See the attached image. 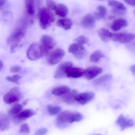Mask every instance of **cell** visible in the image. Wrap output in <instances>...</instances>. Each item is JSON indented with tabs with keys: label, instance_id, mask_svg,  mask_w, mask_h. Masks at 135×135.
Masks as SVG:
<instances>
[{
	"label": "cell",
	"instance_id": "obj_1",
	"mask_svg": "<svg viewBox=\"0 0 135 135\" xmlns=\"http://www.w3.org/2000/svg\"><path fill=\"white\" fill-rule=\"evenodd\" d=\"M27 25V21L23 19L20 22V25L13 31L7 39V42L10 45V52H13L17 47L19 43L24 37Z\"/></svg>",
	"mask_w": 135,
	"mask_h": 135
},
{
	"label": "cell",
	"instance_id": "obj_2",
	"mask_svg": "<svg viewBox=\"0 0 135 135\" xmlns=\"http://www.w3.org/2000/svg\"><path fill=\"white\" fill-rule=\"evenodd\" d=\"M38 17L40 26L43 30L47 29L55 20L54 13L51 10L46 7H43L39 9Z\"/></svg>",
	"mask_w": 135,
	"mask_h": 135
},
{
	"label": "cell",
	"instance_id": "obj_3",
	"mask_svg": "<svg viewBox=\"0 0 135 135\" xmlns=\"http://www.w3.org/2000/svg\"><path fill=\"white\" fill-rule=\"evenodd\" d=\"M27 55L29 60L36 61L41 58L44 54L40 44L34 43L29 47Z\"/></svg>",
	"mask_w": 135,
	"mask_h": 135
},
{
	"label": "cell",
	"instance_id": "obj_4",
	"mask_svg": "<svg viewBox=\"0 0 135 135\" xmlns=\"http://www.w3.org/2000/svg\"><path fill=\"white\" fill-rule=\"evenodd\" d=\"M72 113V112L69 111H64L60 113L56 119V126L62 129L67 127L71 124Z\"/></svg>",
	"mask_w": 135,
	"mask_h": 135
},
{
	"label": "cell",
	"instance_id": "obj_5",
	"mask_svg": "<svg viewBox=\"0 0 135 135\" xmlns=\"http://www.w3.org/2000/svg\"><path fill=\"white\" fill-rule=\"evenodd\" d=\"M68 52L79 59L84 58L86 54V50L84 45L78 43L71 44L68 48Z\"/></svg>",
	"mask_w": 135,
	"mask_h": 135
},
{
	"label": "cell",
	"instance_id": "obj_6",
	"mask_svg": "<svg viewBox=\"0 0 135 135\" xmlns=\"http://www.w3.org/2000/svg\"><path fill=\"white\" fill-rule=\"evenodd\" d=\"M21 94L18 87H14L4 95L3 100L8 104H13L20 100Z\"/></svg>",
	"mask_w": 135,
	"mask_h": 135
},
{
	"label": "cell",
	"instance_id": "obj_7",
	"mask_svg": "<svg viewBox=\"0 0 135 135\" xmlns=\"http://www.w3.org/2000/svg\"><path fill=\"white\" fill-rule=\"evenodd\" d=\"M55 44L54 39L50 36L44 35L41 37L40 45L44 55L49 54L54 49Z\"/></svg>",
	"mask_w": 135,
	"mask_h": 135
},
{
	"label": "cell",
	"instance_id": "obj_8",
	"mask_svg": "<svg viewBox=\"0 0 135 135\" xmlns=\"http://www.w3.org/2000/svg\"><path fill=\"white\" fill-rule=\"evenodd\" d=\"M135 39V35L132 33H119L113 34L111 40L126 44L131 42Z\"/></svg>",
	"mask_w": 135,
	"mask_h": 135
},
{
	"label": "cell",
	"instance_id": "obj_9",
	"mask_svg": "<svg viewBox=\"0 0 135 135\" xmlns=\"http://www.w3.org/2000/svg\"><path fill=\"white\" fill-rule=\"evenodd\" d=\"M64 51L62 49L59 48L52 52L48 56V62L49 65H54L61 61L65 55Z\"/></svg>",
	"mask_w": 135,
	"mask_h": 135
},
{
	"label": "cell",
	"instance_id": "obj_10",
	"mask_svg": "<svg viewBox=\"0 0 135 135\" xmlns=\"http://www.w3.org/2000/svg\"><path fill=\"white\" fill-rule=\"evenodd\" d=\"M36 114V112L33 109H25L13 116V121L16 123H19L32 117Z\"/></svg>",
	"mask_w": 135,
	"mask_h": 135
},
{
	"label": "cell",
	"instance_id": "obj_11",
	"mask_svg": "<svg viewBox=\"0 0 135 135\" xmlns=\"http://www.w3.org/2000/svg\"><path fill=\"white\" fill-rule=\"evenodd\" d=\"M95 97V94L92 92H86L77 94L75 98V101L82 105H85L92 101Z\"/></svg>",
	"mask_w": 135,
	"mask_h": 135
},
{
	"label": "cell",
	"instance_id": "obj_12",
	"mask_svg": "<svg viewBox=\"0 0 135 135\" xmlns=\"http://www.w3.org/2000/svg\"><path fill=\"white\" fill-rule=\"evenodd\" d=\"M72 66L73 63L71 62H66L60 64L58 66L55 73V78L60 79L66 76L67 69Z\"/></svg>",
	"mask_w": 135,
	"mask_h": 135
},
{
	"label": "cell",
	"instance_id": "obj_13",
	"mask_svg": "<svg viewBox=\"0 0 135 135\" xmlns=\"http://www.w3.org/2000/svg\"><path fill=\"white\" fill-rule=\"evenodd\" d=\"M103 69L96 66H90L85 70L84 77L88 80H91L102 73Z\"/></svg>",
	"mask_w": 135,
	"mask_h": 135
},
{
	"label": "cell",
	"instance_id": "obj_14",
	"mask_svg": "<svg viewBox=\"0 0 135 135\" xmlns=\"http://www.w3.org/2000/svg\"><path fill=\"white\" fill-rule=\"evenodd\" d=\"M116 123L120 126L122 131L127 129L128 128L132 127L134 125L135 122L131 119H127L123 115H121L119 117Z\"/></svg>",
	"mask_w": 135,
	"mask_h": 135
},
{
	"label": "cell",
	"instance_id": "obj_15",
	"mask_svg": "<svg viewBox=\"0 0 135 135\" xmlns=\"http://www.w3.org/2000/svg\"><path fill=\"white\" fill-rule=\"evenodd\" d=\"M85 70L81 68L73 67V66L67 69L66 76L69 78H78L84 76Z\"/></svg>",
	"mask_w": 135,
	"mask_h": 135
},
{
	"label": "cell",
	"instance_id": "obj_16",
	"mask_svg": "<svg viewBox=\"0 0 135 135\" xmlns=\"http://www.w3.org/2000/svg\"><path fill=\"white\" fill-rule=\"evenodd\" d=\"M96 20L94 16L90 14H87L82 20L81 25L84 28H93L96 25Z\"/></svg>",
	"mask_w": 135,
	"mask_h": 135
},
{
	"label": "cell",
	"instance_id": "obj_17",
	"mask_svg": "<svg viewBox=\"0 0 135 135\" xmlns=\"http://www.w3.org/2000/svg\"><path fill=\"white\" fill-rule=\"evenodd\" d=\"M109 6L113 8V12L117 14H122L127 10V8L123 4L115 0L108 1Z\"/></svg>",
	"mask_w": 135,
	"mask_h": 135
},
{
	"label": "cell",
	"instance_id": "obj_18",
	"mask_svg": "<svg viewBox=\"0 0 135 135\" xmlns=\"http://www.w3.org/2000/svg\"><path fill=\"white\" fill-rule=\"evenodd\" d=\"M127 21L125 19L120 18L115 20L111 25V28L113 31H117L128 26Z\"/></svg>",
	"mask_w": 135,
	"mask_h": 135
},
{
	"label": "cell",
	"instance_id": "obj_19",
	"mask_svg": "<svg viewBox=\"0 0 135 135\" xmlns=\"http://www.w3.org/2000/svg\"><path fill=\"white\" fill-rule=\"evenodd\" d=\"M57 25L59 27L65 30L71 29L73 25V22L69 18H64L59 19L57 21Z\"/></svg>",
	"mask_w": 135,
	"mask_h": 135
},
{
	"label": "cell",
	"instance_id": "obj_20",
	"mask_svg": "<svg viewBox=\"0 0 135 135\" xmlns=\"http://www.w3.org/2000/svg\"><path fill=\"white\" fill-rule=\"evenodd\" d=\"M70 91L69 87L67 86H62L54 88L52 91V94L55 96H61L68 93Z\"/></svg>",
	"mask_w": 135,
	"mask_h": 135
},
{
	"label": "cell",
	"instance_id": "obj_21",
	"mask_svg": "<svg viewBox=\"0 0 135 135\" xmlns=\"http://www.w3.org/2000/svg\"><path fill=\"white\" fill-rule=\"evenodd\" d=\"M10 126V122L8 117L4 114L0 115V130L3 132L8 130Z\"/></svg>",
	"mask_w": 135,
	"mask_h": 135
},
{
	"label": "cell",
	"instance_id": "obj_22",
	"mask_svg": "<svg viewBox=\"0 0 135 135\" xmlns=\"http://www.w3.org/2000/svg\"><path fill=\"white\" fill-rule=\"evenodd\" d=\"M113 34L109 31L104 28H101L98 32V35L101 40L105 42L111 40Z\"/></svg>",
	"mask_w": 135,
	"mask_h": 135
},
{
	"label": "cell",
	"instance_id": "obj_23",
	"mask_svg": "<svg viewBox=\"0 0 135 135\" xmlns=\"http://www.w3.org/2000/svg\"><path fill=\"white\" fill-rule=\"evenodd\" d=\"M55 12L56 15L63 17L66 16L69 12L68 8L66 6L63 4L57 5Z\"/></svg>",
	"mask_w": 135,
	"mask_h": 135
},
{
	"label": "cell",
	"instance_id": "obj_24",
	"mask_svg": "<svg viewBox=\"0 0 135 135\" xmlns=\"http://www.w3.org/2000/svg\"><path fill=\"white\" fill-rule=\"evenodd\" d=\"M112 77V75L110 74L104 75L95 79L93 82V84L96 86L101 85L111 80Z\"/></svg>",
	"mask_w": 135,
	"mask_h": 135
},
{
	"label": "cell",
	"instance_id": "obj_25",
	"mask_svg": "<svg viewBox=\"0 0 135 135\" xmlns=\"http://www.w3.org/2000/svg\"><path fill=\"white\" fill-rule=\"evenodd\" d=\"M26 12L28 16H32L35 12V0H25Z\"/></svg>",
	"mask_w": 135,
	"mask_h": 135
},
{
	"label": "cell",
	"instance_id": "obj_26",
	"mask_svg": "<svg viewBox=\"0 0 135 135\" xmlns=\"http://www.w3.org/2000/svg\"><path fill=\"white\" fill-rule=\"evenodd\" d=\"M107 8L102 5H99L97 7L96 11L94 13V16L96 20H100L104 18L107 13Z\"/></svg>",
	"mask_w": 135,
	"mask_h": 135
},
{
	"label": "cell",
	"instance_id": "obj_27",
	"mask_svg": "<svg viewBox=\"0 0 135 135\" xmlns=\"http://www.w3.org/2000/svg\"><path fill=\"white\" fill-rule=\"evenodd\" d=\"M103 53L100 50L94 51L90 55V61L93 63L98 62L104 57Z\"/></svg>",
	"mask_w": 135,
	"mask_h": 135
},
{
	"label": "cell",
	"instance_id": "obj_28",
	"mask_svg": "<svg viewBox=\"0 0 135 135\" xmlns=\"http://www.w3.org/2000/svg\"><path fill=\"white\" fill-rule=\"evenodd\" d=\"M77 94V92L75 90L67 94V95L63 97L64 101L67 104H71L75 101V98Z\"/></svg>",
	"mask_w": 135,
	"mask_h": 135
},
{
	"label": "cell",
	"instance_id": "obj_29",
	"mask_svg": "<svg viewBox=\"0 0 135 135\" xmlns=\"http://www.w3.org/2000/svg\"><path fill=\"white\" fill-rule=\"evenodd\" d=\"M23 108L22 105L16 104L13 105L8 112V114L11 116H14L21 112Z\"/></svg>",
	"mask_w": 135,
	"mask_h": 135
},
{
	"label": "cell",
	"instance_id": "obj_30",
	"mask_svg": "<svg viewBox=\"0 0 135 135\" xmlns=\"http://www.w3.org/2000/svg\"><path fill=\"white\" fill-rule=\"evenodd\" d=\"M47 110L50 114L52 115H55L60 113L62 108L59 106L48 105L47 106Z\"/></svg>",
	"mask_w": 135,
	"mask_h": 135
},
{
	"label": "cell",
	"instance_id": "obj_31",
	"mask_svg": "<svg viewBox=\"0 0 135 135\" xmlns=\"http://www.w3.org/2000/svg\"><path fill=\"white\" fill-rule=\"evenodd\" d=\"M83 119V116L81 113L77 112H72L71 119V123L74 122H78Z\"/></svg>",
	"mask_w": 135,
	"mask_h": 135
},
{
	"label": "cell",
	"instance_id": "obj_32",
	"mask_svg": "<svg viewBox=\"0 0 135 135\" xmlns=\"http://www.w3.org/2000/svg\"><path fill=\"white\" fill-rule=\"evenodd\" d=\"M3 20L6 22H10L13 19V14L10 10L2 12V16Z\"/></svg>",
	"mask_w": 135,
	"mask_h": 135
},
{
	"label": "cell",
	"instance_id": "obj_33",
	"mask_svg": "<svg viewBox=\"0 0 135 135\" xmlns=\"http://www.w3.org/2000/svg\"><path fill=\"white\" fill-rule=\"evenodd\" d=\"M21 78V77L19 75L15 74L11 76L6 77V79L9 81L15 84L19 85V81Z\"/></svg>",
	"mask_w": 135,
	"mask_h": 135
},
{
	"label": "cell",
	"instance_id": "obj_34",
	"mask_svg": "<svg viewBox=\"0 0 135 135\" xmlns=\"http://www.w3.org/2000/svg\"><path fill=\"white\" fill-rule=\"evenodd\" d=\"M9 8L7 0H0V9L2 12L8 11Z\"/></svg>",
	"mask_w": 135,
	"mask_h": 135
},
{
	"label": "cell",
	"instance_id": "obj_35",
	"mask_svg": "<svg viewBox=\"0 0 135 135\" xmlns=\"http://www.w3.org/2000/svg\"><path fill=\"white\" fill-rule=\"evenodd\" d=\"M75 41L77 43L84 45L88 43L89 42V39L86 36L81 35L77 37L75 40Z\"/></svg>",
	"mask_w": 135,
	"mask_h": 135
},
{
	"label": "cell",
	"instance_id": "obj_36",
	"mask_svg": "<svg viewBox=\"0 0 135 135\" xmlns=\"http://www.w3.org/2000/svg\"><path fill=\"white\" fill-rule=\"evenodd\" d=\"M19 133L22 134H28L30 132L29 126L27 123H24L21 125L19 131Z\"/></svg>",
	"mask_w": 135,
	"mask_h": 135
},
{
	"label": "cell",
	"instance_id": "obj_37",
	"mask_svg": "<svg viewBox=\"0 0 135 135\" xmlns=\"http://www.w3.org/2000/svg\"><path fill=\"white\" fill-rule=\"evenodd\" d=\"M46 4L48 8L51 10H55L57 6L53 0H46Z\"/></svg>",
	"mask_w": 135,
	"mask_h": 135
},
{
	"label": "cell",
	"instance_id": "obj_38",
	"mask_svg": "<svg viewBox=\"0 0 135 135\" xmlns=\"http://www.w3.org/2000/svg\"><path fill=\"white\" fill-rule=\"evenodd\" d=\"M48 132V130L45 128H42L37 130L34 135H45Z\"/></svg>",
	"mask_w": 135,
	"mask_h": 135
},
{
	"label": "cell",
	"instance_id": "obj_39",
	"mask_svg": "<svg viewBox=\"0 0 135 135\" xmlns=\"http://www.w3.org/2000/svg\"><path fill=\"white\" fill-rule=\"evenodd\" d=\"M21 68L19 66H13L11 68L10 71L12 73H16L20 71Z\"/></svg>",
	"mask_w": 135,
	"mask_h": 135
},
{
	"label": "cell",
	"instance_id": "obj_40",
	"mask_svg": "<svg viewBox=\"0 0 135 135\" xmlns=\"http://www.w3.org/2000/svg\"><path fill=\"white\" fill-rule=\"evenodd\" d=\"M127 4L132 6H135V0H123Z\"/></svg>",
	"mask_w": 135,
	"mask_h": 135
},
{
	"label": "cell",
	"instance_id": "obj_41",
	"mask_svg": "<svg viewBox=\"0 0 135 135\" xmlns=\"http://www.w3.org/2000/svg\"><path fill=\"white\" fill-rule=\"evenodd\" d=\"M131 71L133 73V74H135V65H132L131 66Z\"/></svg>",
	"mask_w": 135,
	"mask_h": 135
},
{
	"label": "cell",
	"instance_id": "obj_42",
	"mask_svg": "<svg viewBox=\"0 0 135 135\" xmlns=\"http://www.w3.org/2000/svg\"><path fill=\"white\" fill-rule=\"evenodd\" d=\"M3 66H4L3 62H2V61H0V69H1V70L2 69V68H3Z\"/></svg>",
	"mask_w": 135,
	"mask_h": 135
},
{
	"label": "cell",
	"instance_id": "obj_43",
	"mask_svg": "<svg viewBox=\"0 0 135 135\" xmlns=\"http://www.w3.org/2000/svg\"><path fill=\"white\" fill-rule=\"evenodd\" d=\"M102 135L100 134H96V135Z\"/></svg>",
	"mask_w": 135,
	"mask_h": 135
},
{
	"label": "cell",
	"instance_id": "obj_44",
	"mask_svg": "<svg viewBox=\"0 0 135 135\" xmlns=\"http://www.w3.org/2000/svg\"><path fill=\"white\" fill-rule=\"evenodd\" d=\"M97 1H104V0H97Z\"/></svg>",
	"mask_w": 135,
	"mask_h": 135
},
{
	"label": "cell",
	"instance_id": "obj_45",
	"mask_svg": "<svg viewBox=\"0 0 135 135\" xmlns=\"http://www.w3.org/2000/svg\"><path fill=\"white\" fill-rule=\"evenodd\" d=\"M134 13H135V10L134 11Z\"/></svg>",
	"mask_w": 135,
	"mask_h": 135
}]
</instances>
